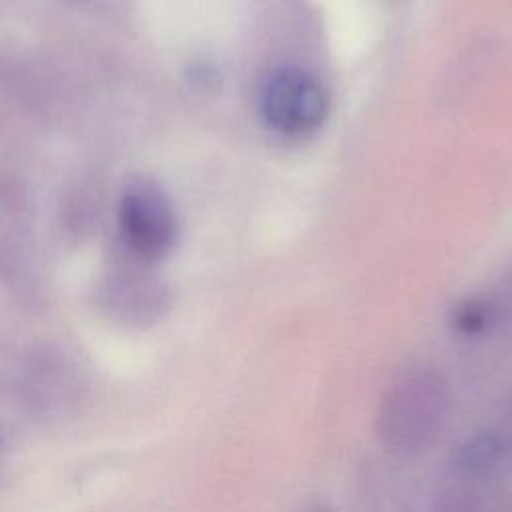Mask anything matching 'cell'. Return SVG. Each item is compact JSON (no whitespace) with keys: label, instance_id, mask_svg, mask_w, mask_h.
<instances>
[{"label":"cell","instance_id":"cell-1","mask_svg":"<svg viewBox=\"0 0 512 512\" xmlns=\"http://www.w3.org/2000/svg\"><path fill=\"white\" fill-rule=\"evenodd\" d=\"M450 414L446 380L430 370L398 378L382 396L376 414V432L396 456H416L428 450L442 434Z\"/></svg>","mask_w":512,"mask_h":512},{"label":"cell","instance_id":"cell-4","mask_svg":"<svg viewBox=\"0 0 512 512\" xmlns=\"http://www.w3.org/2000/svg\"><path fill=\"white\" fill-rule=\"evenodd\" d=\"M504 448L502 442L492 434H478L466 440L456 452L454 466L466 476H486L490 474L502 460Z\"/></svg>","mask_w":512,"mask_h":512},{"label":"cell","instance_id":"cell-5","mask_svg":"<svg viewBox=\"0 0 512 512\" xmlns=\"http://www.w3.org/2000/svg\"><path fill=\"white\" fill-rule=\"evenodd\" d=\"M488 318H490L488 306H484L482 302H468L458 310L456 326L466 334H476L488 324Z\"/></svg>","mask_w":512,"mask_h":512},{"label":"cell","instance_id":"cell-3","mask_svg":"<svg viewBox=\"0 0 512 512\" xmlns=\"http://www.w3.org/2000/svg\"><path fill=\"white\" fill-rule=\"evenodd\" d=\"M124 242L142 260H158L176 240V216L166 196L152 184L132 186L120 202Z\"/></svg>","mask_w":512,"mask_h":512},{"label":"cell","instance_id":"cell-2","mask_svg":"<svg viewBox=\"0 0 512 512\" xmlns=\"http://www.w3.org/2000/svg\"><path fill=\"white\" fill-rule=\"evenodd\" d=\"M258 108L262 120L276 132L300 136L314 132L328 114L324 86L306 70L280 68L260 88Z\"/></svg>","mask_w":512,"mask_h":512}]
</instances>
